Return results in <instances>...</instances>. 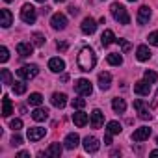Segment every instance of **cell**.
Here are the masks:
<instances>
[{
  "mask_svg": "<svg viewBox=\"0 0 158 158\" xmlns=\"http://www.w3.org/2000/svg\"><path fill=\"white\" fill-rule=\"evenodd\" d=\"M117 43H119V47H121V50H123V52H128V50L132 48V45H130L127 39H117Z\"/></svg>",
  "mask_w": 158,
  "mask_h": 158,
  "instance_id": "37",
  "label": "cell"
},
{
  "mask_svg": "<svg viewBox=\"0 0 158 158\" xmlns=\"http://www.w3.org/2000/svg\"><path fill=\"white\" fill-rule=\"evenodd\" d=\"M32 119L34 121H37V123H41V121H47L48 119V110L47 108H35L34 112H32Z\"/></svg>",
  "mask_w": 158,
  "mask_h": 158,
  "instance_id": "22",
  "label": "cell"
},
{
  "mask_svg": "<svg viewBox=\"0 0 158 158\" xmlns=\"http://www.w3.org/2000/svg\"><path fill=\"white\" fill-rule=\"evenodd\" d=\"M143 78H145V80H149V82L152 84V82H156V80H158V74H156L154 71H149V69H147V71L143 73Z\"/></svg>",
  "mask_w": 158,
  "mask_h": 158,
  "instance_id": "35",
  "label": "cell"
},
{
  "mask_svg": "<svg viewBox=\"0 0 158 158\" xmlns=\"http://www.w3.org/2000/svg\"><path fill=\"white\" fill-rule=\"evenodd\" d=\"M4 2H13V0H4Z\"/></svg>",
  "mask_w": 158,
  "mask_h": 158,
  "instance_id": "47",
  "label": "cell"
},
{
  "mask_svg": "<svg viewBox=\"0 0 158 158\" xmlns=\"http://www.w3.org/2000/svg\"><path fill=\"white\" fill-rule=\"evenodd\" d=\"M114 41H117V39H115V34H114L112 30H104L102 35H101V43H102V47H110Z\"/></svg>",
  "mask_w": 158,
  "mask_h": 158,
  "instance_id": "25",
  "label": "cell"
},
{
  "mask_svg": "<svg viewBox=\"0 0 158 158\" xmlns=\"http://www.w3.org/2000/svg\"><path fill=\"white\" fill-rule=\"evenodd\" d=\"M147 39H149V43H151V45H154V47H158V32H151Z\"/></svg>",
  "mask_w": 158,
  "mask_h": 158,
  "instance_id": "39",
  "label": "cell"
},
{
  "mask_svg": "<svg viewBox=\"0 0 158 158\" xmlns=\"http://www.w3.org/2000/svg\"><path fill=\"white\" fill-rule=\"evenodd\" d=\"M110 86H112V74L110 73H99V88L102 91H106V89H110Z\"/></svg>",
  "mask_w": 158,
  "mask_h": 158,
  "instance_id": "16",
  "label": "cell"
},
{
  "mask_svg": "<svg viewBox=\"0 0 158 158\" xmlns=\"http://www.w3.org/2000/svg\"><path fill=\"white\" fill-rule=\"evenodd\" d=\"M104 123V114L101 110H93L91 112V127L93 128H101Z\"/></svg>",
  "mask_w": 158,
  "mask_h": 158,
  "instance_id": "20",
  "label": "cell"
},
{
  "mask_svg": "<svg viewBox=\"0 0 158 158\" xmlns=\"http://www.w3.org/2000/svg\"><path fill=\"white\" fill-rule=\"evenodd\" d=\"M151 156H158V149L156 151H151Z\"/></svg>",
  "mask_w": 158,
  "mask_h": 158,
  "instance_id": "46",
  "label": "cell"
},
{
  "mask_svg": "<svg viewBox=\"0 0 158 158\" xmlns=\"http://www.w3.org/2000/svg\"><path fill=\"white\" fill-rule=\"evenodd\" d=\"M13 93L15 95H24L26 93V84L24 82H13Z\"/></svg>",
  "mask_w": 158,
  "mask_h": 158,
  "instance_id": "30",
  "label": "cell"
},
{
  "mask_svg": "<svg viewBox=\"0 0 158 158\" xmlns=\"http://www.w3.org/2000/svg\"><path fill=\"white\" fill-rule=\"evenodd\" d=\"M99 147H101V143H99V139L95 136L84 138V149H86V152H97Z\"/></svg>",
  "mask_w": 158,
  "mask_h": 158,
  "instance_id": "12",
  "label": "cell"
},
{
  "mask_svg": "<svg viewBox=\"0 0 158 158\" xmlns=\"http://www.w3.org/2000/svg\"><path fill=\"white\" fill-rule=\"evenodd\" d=\"M108 63L110 65H121L123 63V56L119 54V52H112V54H108Z\"/></svg>",
  "mask_w": 158,
  "mask_h": 158,
  "instance_id": "28",
  "label": "cell"
},
{
  "mask_svg": "<svg viewBox=\"0 0 158 158\" xmlns=\"http://www.w3.org/2000/svg\"><path fill=\"white\" fill-rule=\"evenodd\" d=\"M45 134H47V128H41V127H30L26 136H28L30 141H39L41 138H45Z\"/></svg>",
  "mask_w": 158,
  "mask_h": 158,
  "instance_id": "9",
  "label": "cell"
},
{
  "mask_svg": "<svg viewBox=\"0 0 158 158\" xmlns=\"http://www.w3.org/2000/svg\"><path fill=\"white\" fill-rule=\"evenodd\" d=\"M11 145H15V147L23 145V138H21L19 134H13V138H11Z\"/></svg>",
  "mask_w": 158,
  "mask_h": 158,
  "instance_id": "40",
  "label": "cell"
},
{
  "mask_svg": "<svg viewBox=\"0 0 158 158\" xmlns=\"http://www.w3.org/2000/svg\"><path fill=\"white\" fill-rule=\"evenodd\" d=\"M136 56H138L139 61H147V60H151V50H149V47H147V45H139L138 50H136Z\"/></svg>",
  "mask_w": 158,
  "mask_h": 158,
  "instance_id": "26",
  "label": "cell"
},
{
  "mask_svg": "<svg viewBox=\"0 0 158 158\" xmlns=\"http://www.w3.org/2000/svg\"><path fill=\"white\" fill-rule=\"evenodd\" d=\"M56 2H65V0H56Z\"/></svg>",
  "mask_w": 158,
  "mask_h": 158,
  "instance_id": "49",
  "label": "cell"
},
{
  "mask_svg": "<svg viewBox=\"0 0 158 158\" xmlns=\"http://www.w3.org/2000/svg\"><path fill=\"white\" fill-rule=\"evenodd\" d=\"M17 156H19V158H26V156H30V154H28V152H26V151H21V152H19V154H17Z\"/></svg>",
  "mask_w": 158,
  "mask_h": 158,
  "instance_id": "44",
  "label": "cell"
},
{
  "mask_svg": "<svg viewBox=\"0 0 158 158\" xmlns=\"http://www.w3.org/2000/svg\"><path fill=\"white\" fill-rule=\"evenodd\" d=\"M28 102H30L32 106H41V102H43V95H41V93H30Z\"/></svg>",
  "mask_w": 158,
  "mask_h": 158,
  "instance_id": "29",
  "label": "cell"
},
{
  "mask_svg": "<svg viewBox=\"0 0 158 158\" xmlns=\"http://www.w3.org/2000/svg\"><path fill=\"white\" fill-rule=\"evenodd\" d=\"M50 26H52L54 30H65V26H67V17H65L63 13H54L52 19H50Z\"/></svg>",
  "mask_w": 158,
  "mask_h": 158,
  "instance_id": "7",
  "label": "cell"
},
{
  "mask_svg": "<svg viewBox=\"0 0 158 158\" xmlns=\"http://www.w3.org/2000/svg\"><path fill=\"white\" fill-rule=\"evenodd\" d=\"M88 121H89V115H88L86 112H74V114H73V123H74L76 127H86Z\"/></svg>",
  "mask_w": 158,
  "mask_h": 158,
  "instance_id": "15",
  "label": "cell"
},
{
  "mask_svg": "<svg viewBox=\"0 0 158 158\" xmlns=\"http://www.w3.org/2000/svg\"><path fill=\"white\" fill-rule=\"evenodd\" d=\"M151 19V8L149 6H141L138 10V24H147Z\"/></svg>",
  "mask_w": 158,
  "mask_h": 158,
  "instance_id": "17",
  "label": "cell"
},
{
  "mask_svg": "<svg viewBox=\"0 0 158 158\" xmlns=\"http://www.w3.org/2000/svg\"><path fill=\"white\" fill-rule=\"evenodd\" d=\"M128 2H136V0H128Z\"/></svg>",
  "mask_w": 158,
  "mask_h": 158,
  "instance_id": "50",
  "label": "cell"
},
{
  "mask_svg": "<svg viewBox=\"0 0 158 158\" xmlns=\"http://www.w3.org/2000/svg\"><path fill=\"white\" fill-rule=\"evenodd\" d=\"M32 39H34V45H35V47H43V45H45V35L39 34V32H35V34L32 35Z\"/></svg>",
  "mask_w": 158,
  "mask_h": 158,
  "instance_id": "34",
  "label": "cell"
},
{
  "mask_svg": "<svg viewBox=\"0 0 158 158\" xmlns=\"http://www.w3.org/2000/svg\"><path fill=\"white\" fill-rule=\"evenodd\" d=\"M106 130H108L110 134H119L123 128H121V125H119L117 121H110V123L106 125Z\"/></svg>",
  "mask_w": 158,
  "mask_h": 158,
  "instance_id": "31",
  "label": "cell"
},
{
  "mask_svg": "<svg viewBox=\"0 0 158 158\" xmlns=\"http://www.w3.org/2000/svg\"><path fill=\"white\" fill-rule=\"evenodd\" d=\"M78 143H80V138H78V134H74V132L67 134V136H65V139H63V147H65V149H69V151L76 149V147H78Z\"/></svg>",
  "mask_w": 158,
  "mask_h": 158,
  "instance_id": "13",
  "label": "cell"
},
{
  "mask_svg": "<svg viewBox=\"0 0 158 158\" xmlns=\"http://www.w3.org/2000/svg\"><path fill=\"white\" fill-rule=\"evenodd\" d=\"M112 136H114V134H110V132L106 134V138H104V143H106V145H110V143H112Z\"/></svg>",
  "mask_w": 158,
  "mask_h": 158,
  "instance_id": "42",
  "label": "cell"
},
{
  "mask_svg": "<svg viewBox=\"0 0 158 158\" xmlns=\"http://www.w3.org/2000/svg\"><path fill=\"white\" fill-rule=\"evenodd\" d=\"M69 13H71V15H78V10H76L74 6H71V8H69Z\"/></svg>",
  "mask_w": 158,
  "mask_h": 158,
  "instance_id": "43",
  "label": "cell"
},
{
  "mask_svg": "<svg viewBox=\"0 0 158 158\" xmlns=\"http://www.w3.org/2000/svg\"><path fill=\"white\" fill-rule=\"evenodd\" d=\"M156 143H158V138H156Z\"/></svg>",
  "mask_w": 158,
  "mask_h": 158,
  "instance_id": "51",
  "label": "cell"
},
{
  "mask_svg": "<svg viewBox=\"0 0 158 158\" xmlns=\"http://www.w3.org/2000/svg\"><path fill=\"white\" fill-rule=\"evenodd\" d=\"M0 24H2L4 28H10V26L13 24V15H11V11L6 10V8L0 11Z\"/></svg>",
  "mask_w": 158,
  "mask_h": 158,
  "instance_id": "18",
  "label": "cell"
},
{
  "mask_svg": "<svg viewBox=\"0 0 158 158\" xmlns=\"http://www.w3.org/2000/svg\"><path fill=\"white\" fill-rule=\"evenodd\" d=\"M74 91L78 95H82V97H88V95H91L93 86H91V82L88 80V78H78V80L74 82Z\"/></svg>",
  "mask_w": 158,
  "mask_h": 158,
  "instance_id": "3",
  "label": "cell"
},
{
  "mask_svg": "<svg viewBox=\"0 0 158 158\" xmlns=\"http://www.w3.org/2000/svg\"><path fill=\"white\" fill-rule=\"evenodd\" d=\"M21 19H23V23H26V24H34V23H35V19H37L35 8H34V6H30V4H24V6H23V10H21Z\"/></svg>",
  "mask_w": 158,
  "mask_h": 158,
  "instance_id": "5",
  "label": "cell"
},
{
  "mask_svg": "<svg viewBox=\"0 0 158 158\" xmlns=\"http://www.w3.org/2000/svg\"><path fill=\"white\" fill-rule=\"evenodd\" d=\"M149 91H151V82L149 80H138L136 84H134V93L136 95H149Z\"/></svg>",
  "mask_w": 158,
  "mask_h": 158,
  "instance_id": "10",
  "label": "cell"
},
{
  "mask_svg": "<svg viewBox=\"0 0 158 158\" xmlns=\"http://www.w3.org/2000/svg\"><path fill=\"white\" fill-rule=\"evenodd\" d=\"M78 67H80V71H84V73H89V71H93V67H95V63H97V56H95V50L91 48V47H84L82 50H80V54H78Z\"/></svg>",
  "mask_w": 158,
  "mask_h": 158,
  "instance_id": "1",
  "label": "cell"
},
{
  "mask_svg": "<svg viewBox=\"0 0 158 158\" xmlns=\"http://www.w3.org/2000/svg\"><path fill=\"white\" fill-rule=\"evenodd\" d=\"M61 151H63V147H61L60 143H50V145H48V149L45 151V156H50V158H60Z\"/></svg>",
  "mask_w": 158,
  "mask_h": 158,
  "instance_id": "23",
  "label": "cell"
},
{
  "mask_svg": "<svg viewBox=\"0 0 158 158\" xmlns=\"http://www.w3.org/2000/svg\"><path fill=\"white\" fill-rule=\"evenodd\" d=\"M112 108H114V112L115 114H125V110H127V102H125V99H114L112 101Z\"/></svg>",
  "mask_w": 158,
  "mask_h": 158,
  "instance_id": "27",
  "label": "cell"
},
{
  "mask_svg": "<svg viewBox=\"0 0 158 158\" xmlns=\"http://www.w3.org/2000/svg\"><path fill=\"white\" fill-rule=\"evenodd\" d=\"M8 60H10V50H8L6 47H2V48H0V61L6 63Z\"/></svg>",
  "mask_w": 158,
  "mask_h": 158,
  "instance_id": "36",
  "label": "cell"
},
{
  "mask_svg": "<svg viewBox=\"0 0 158 158\" xmlns=\"http://www.w3.org/2000/svg\"><path fill=\"white\" fill-rule=\"evenodd\" d=\"M37 2H47V0H37Z\"/></svg>",
  "mask_w": 158,
  "mask_h": 158,
  "instance_id": "48",
  "label": "cell"
},
{
  "mask_svg": "<svg viewBox=\"0 0 158 158\" xmlns=\"http://www.w3.org/2000/svg\"><path fill=\"white\" fill-rule=\"evenodd\" d=\"M32 52H34V45H32V43H24V41H23V43L17 45V54H19V56L26 58V56H30Z\"/></svg>",
  "mask_w": 158,
  "mask_h": 158,
  "instance_id": "21",
  "label": "cell"
},
{
  "mask_svg": "<svg viewBox=\"0 0 158 158\" xmlns=\"http://www.w3.org/2000/svg\"><path fill=\"white\" fill-rule=\"evenodd\" d=\"M39 73V67L37 65H23L21 69H17V76L23 78V80H32V78H35Z\"/></svg>",
  "mask_w": 158,
  "mask_h": 158,
  "instance_id": "4",
  "label": "cell"
},
{
  "mask_svg": "<svg viewBox=\"0 0 158 158\" xmlns=\"http://www.w3.org/2000/svg\"><path fill=\"white\" fill-rule=\"evenodd\" d=\"M2 84H6V86L13 84V76H11V73L8 69H2Z\"/></svg>",
  "mask_w": 158,
  "mask_h": 158,
  "instance_id": "33",
  "label": "cell"
},
{
  "mask_svg": "<svg viewBox=\"0 0 158 158\" xmlns=\"http://www.w3.org/2000/svg\"><path fill=\"white\" fill-rule=\"evenodd\" d=\"M82 97V95H80ZM80 97H78V99H73L71 101V106L74 108V110H82L84 106H86V99H80Z\"/></svg>",
  "mask_w": 158,
  "mask_h": 158,
  "instance_id": "32",
  "label": "cell"
},
{
  "mask_svg": "<svg viewBox=\"0 0 158 158\" xmlns=\"http://www.w3.org/2000/svg\"><path fill=\"white\" fill-rule=\"evenodd\" d=\"M134 108H136L139 119H143V121H151V119H152V114H149V106H147L143 101H139V99L134 101Z\"/></svg>",
  "mask_w": 158,
  "mask_h": 158,
  "instance_id": "6",
  "label": "cell"
},
{
  "mask_svg": "<svg viewBox=\"0 0 158 158\" xmlns=\"http://www.w3.org/2000/svg\"><path fill=\"white\" fill-rule=\"evenodd\" d=\"M10 128H13L15 132L21 130V128H23V121H21V119H11V121H10Z\"/></svg>",
  "mask_w": 158,
  "mask_h": 158,
  "instance_id": "38",
  "label": "cell"
},
{
  "mask_svg": "<svg viewBox=\"0 0 158 158\" xmlns=\"http://www.w3.org/2000/svg\"><path fill=\"white\" fill-rule=\"evenodd\" d=\"M110 11H112V17L119 23V24H130V15L127 11V8L119 2H114L110 6Z\"/></svg>",
  "mask_w": 158,
  "mask_h": 158,
  "instance_id": "2",
  "label": "cell"
},
{
  "mask_svg": "<svg viewBox=\"0 0 158 158\" xmlns=\"http://www.w3.org/2000/svg\"><path fill=\"white\" fill-rule=\"evenodd\" d=\"M152 106H158V91H156V97H154V101H152Z\"/></svg>",
  "mask_w": 158,
  "mask_h": 158,
  "instance_id": "45",
  "label": "cell"
},
{
  "mask_svg": "<svg viewBox=\"0 0 158 158\" xmlns=\"http://www.w3.org/2000/svg\"><path fill=\"white\" fill-rule=\"evenodd\" d=\"M50 102H52L54 108H65V104H67V95H65V93H54L52 99H50Z\"/></svg>",
  "mask_w": 158,
  "mask_h": 158,
  "instance_id": "19",
  "label": "cell"
},
{
  "mask_svg": "<svg viewBox=\"0 0 158 158\" xmlns=\"http://www.w3.org/2000/svg\"><path fill=\"white\" fill-rule=\"evenodd\" d=\"M149 136H151V128L149 127H139V128H136L132 132V139L134 141H145V139H149Z\"/></svg>",
  "mask_w": 158,
  "mask_h": 158,
  "instance_id": "11",
  "label": "cell"
},
{
  "mask_svg": "<svg viewBox=\"0 0 158 158\" xmlns=\"http://www.w3.org/2000/svg\"><path fill=\"white\" fill-rule=\"evenodd\" d=\"M56 47H58V50H61V52H65V50H67V43H65V41H58V43H56Z\"/></svg>",
  "mask_w": 158,
  "mask_h": 158,
  "instance_id": "41",
  "label": "cell"
},
{
  "mask_svg": "<svg viewBox=\"0 0 158 158\" xmlns=\"http://www.w3.org/2000/svg\"><path fill=\"white\" fill-rule=\"evenodd\" d=\"M80 30H82L86 35L95 34V30H97V21H95V19H91V17H86V19L82 21V24H80Z\"/></svg>",
  "mask_w": 158,
  "mask_h": 158,
  "instance_id": "8",
  "label": "cell"
},
{
  "mask_svg": "<svg viewBox=\"0 0 158 158\" xmlns=\"http://www.w3.org/2000/svg\"><path fill=\"white\" fill-rule=\"evenodd\" d=\"M13 114V104H11V99L8 95L2 97V115L4 117H10Z\"/></svg>",
  "mask_w": 158,
  "mask_h": 158,
  "instance_id": "24",
  "label": "cell"
},
{
  "mask_svg": "<svg viewBox=\"0 0 158 158\" xmlns=\"http://www.w3.org/2000/svg\"><path fill=\"white\" fill-rule=\"evenodd\" d=\"M48 69H50L52 73H63L65 61H63L61 58H50V60H48Z\"/></svg>",
  "mask_w": 158,
  "mask_h": 158,
  "instance_id": "14",
  "label": "cell"
}]
</instances>
